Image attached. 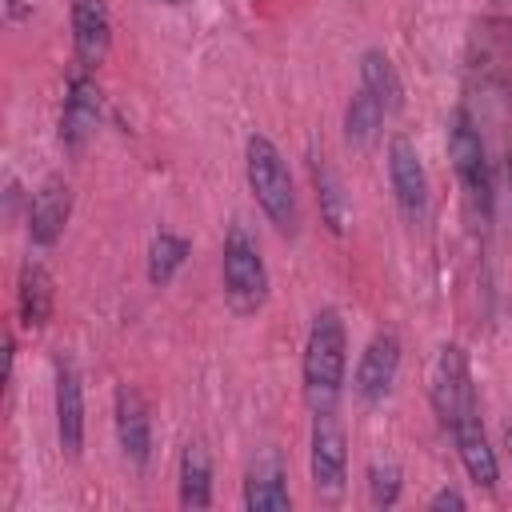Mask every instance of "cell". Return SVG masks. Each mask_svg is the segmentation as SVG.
<instances>
[{
  "instance_id": "1",
  "label": "cell",
  "mask_w": 512,
  "mask_h": 512,
  "mask_svg": "<svg viewBox=\"0 0 512 512\" xmlns=\"http://www.w3.org/2000/svg\"><path fill=\"white\" fill-rule=\"evenodd\" d=\"M348 368V332L336 308H320L312 316L308 340H304V400L312 412H332L344 388Z\"/></svg>"
},
{
  "instance_id": "2",
  "label": "cell",
  "mask_w": 512,
  "mask_h": 512,
  "mask_svg": "<svg viewBox=\"0 0 512 512\" xmlns=\"http://www.w3.org/2000/svg\"><path fill=\"white\" fill-rule=\"evenodd\" d=\"M244 172H248V188L260 204V212L276 224V232L284 236H296L300 228V204H296V188H292V172L280 156V148L252 132L248 144H244Z\"/></svg>"
},
{
  "instance_id": "3",
  "label": "cell",
  "mask_w": 512,
  "mask_h": 512,
  "mask_svg": "<svg viewBox=\"0 0 512 512\" xmlns=\"http://www.w3.org/2000/svg\"><path fill=\"white\" fill-rule=\"evenodd\" d=\"M224 296L240 316L260 312L268 300V264L244 224H232L224 236Z\"/></svg>"
},
{
  "instance_id": "4",
  "label": "cell",
  "mask_w": 512,
  "mask_h": 512,
  "mask_svg": "<svg viewBox=\"0 0 512 512\" xmlns=\"http://www.w3.org/2000/svg\"><path fill=\"white\" fill-rule=\"evenodd\" d=\"M448 156H452V168L464 184V196H468V208L476 216H488L492 208V176H488V152H484V140H480V128L472 124V116L464 108L452 112L448 120Z\"/></svg>"
},
{
  "instance_id": "5",
  "label": "cell",
  "mask_w": 512,
  "mask_h": 512,
  "mask_svg": "<svg viewBox=\"0 0 512 512\" xmlns=\"http://www.w3.org/2000/svg\"><path fill=\"white\" fill-rule=\"evenodd\" d=\"M428 396H432V408L440 416V424L452 432L460 420L468 416H480V404H476V384H472V368H468V356L464 348L456 344H444L436 364H432V384H428Z\"/></svg>"
},
{
  "instance_id": "6",
  "label": "cell",
  "mask_w": 512,
  "mask_h": 512,
  "mask_svg": "<svg viewBox=\"0 0 512 512\" xmlns=\"http://www.w3.org/2000/svg\"><path fill=\"white\" fill-rule=\"evenodd\" d=\"M312 456H308V468H312V492L320 500H340L344 496V484H348V448H344V428L336 420V408L332 412H312Z\"/></svg>"
},
{
  "instance_id": "7",
  "label": "cell",
  "mask_w": 512,
  "mask_h": 512,
  "mask_svg": "<svg viewBox=\"0 0 512 512\" xmlns=\"http://www.w3.org/2000/svg\"><path fill=\"white\" fill-rule=\"evenodd\" d=\"M388 180H392V196L404 220H424L428 212V172L420 164V152L408 136H392L388 140Z\"/></svg>"
},
{
  "instance_id": "8",
  "label": "cell",
  "mask_w": 512,
  "mask_h": 512,
  "mask_svg": "<svg viewBox=\"0 0 512 512\" xmlns=\"http://www.w3.org/2000/svg\"><path fill=\"white\" fill-rule=\"evenodd\" d=\"M396 376H400V336L396 332H376L368 340V348L360 352L352 388L364 404H380L392 392Z\"/></svg>"
},
{
  "instance_id": "9",
  "label": "cell",
  "mask_w": 512,
  "mask_h": 512,
  "mask_svg": "<svg viewBox=\"0 0 512 512\" xmlns=\"http://www.w3.org/2000/svg\"><path fill=\"white\" fill-rule=\"evenodd\" d=\"M100 116H104V92L96 80L88 76H76L68 84V96H64V116H60V140L64 148H84L88 136L100 128Z\"/></svg>"
},
{
  "instance_id": "10",
  "label": "cell",
  "mask_w": 512,
  "mask_h": 512,
  "mask_svg": "<svg viewBox=\"0 0 512 512\" xmlns=\"http://www.w3.org/2000/svg\"><path fill=\"white\" fill-rule=\"evenodd\" d=\"M244 508L248 512H284V508H292V492H288V480H284L280 452L264 448L260 456H252V464L244 472Z\"/></svg>"
},
{
  "instance_id": "11",
  "label": "cell",
  "mask_w": 512,
  "mask_h": 512,
  "mask_svg": "<svg viewBox=\"0 0 512 512\" xmlns=\"http://www.w3.org/2000/svg\"><path fill=\"white\" fill-rule=\"evenodd\" d=\"M68 212H72V188L60 176H48L28 200V236H32V244H40V248L56 244L64 224H68Z\"/></svg>"
},
{
  "instance_id": "12",
  "label": "cell",
  "mask_w": 512,
  "mask_h": 512,
  "mask_svg": "<svg viewBox=\"0 0 512 512\" xmlns=\"http://www.w3.org/2000/svg\"><path fill=\"white\" fill-rule=\"evenodd\" d=\"M72 48L84 68L104 64L112 48V16L104 0H72Z\"/></svg>"
},
{
  "instance_id": "13",
  "label": "cell",
  "mask_w": 512,
  "mask_h": 512,
  "mask_svg": "<svg viewBox=\"0 0 512 512\" xmlns=\"http://www.w3.org/2000/svg\"><path fill=\"white\" fill-rule=\"evenodd\" d=\"M116 440L124 448V456L144 468L148 464V452H152V420H148V404L136 388L120 384L116 388Z\"/></svg>"
},
{
  "instance_id": "14",
  "label": "cell",
  "mask_w": 512,
  "mask_h": 512,
  "mask_svg": "<svg viewBox=\"0 0 512 512\" xmlns=\"http://www.w3.org/2000/svg\"><path fill=\"white\" fill-rule=\"evenodd\" d=\"M56 436L64 456H80L84 444V388L68 360L56 364Z\"/></svg>"
},
{
  "instance_id": "15",
  "label": "cell",
  "mask_w": 512,
  "mask_h": 512,
  "mask_svg": "<svg viewBox=\"0 0 512 512\" xmlns=\"http://www.w3.org/2000/svg\"><path fill=\"white\" fill-rule=\"evenodd\" d=\"M452 440H456V448H460V460H464V468H468L472 484H476V488H484V492H492V488H496L500 468H496V452H492V444H488V436H484L480 416L460 420V424L452 428Z\"/></svg>"
},
{
  "instance_id": "16",
  "label": "cell",
  "mask_w": 512,
  "mask_h": 512,
  "mask_svg": "<svg viewBox=\"0 0 512 512\" xmlns=\"http://www.w3.org/2000/svg\"><path fill=\"white\" fill-rule=\"evenodd\" d=\"M360 88L372 92L376 104H380L388 116L404 108V84H400V72H396V64H392L380 48H368V52L360 56Z\"/></svg>"
},
{
  "instance_id": "17",
  "label": "cell",
  "mask_w": 512,
  "mask_h": 512,
  "mask_svg": "<svg viewBox=\"0 0 512 512\" xmlns=\"http://www.w3.org/2000/svg\"><path fill=\"white\" fill-rule=\"evenodd\" d=\"M16 308L24 328H44L52 316V276L44 264L28 260L20 268V288H16Z\"/></svg>"
},
{
  "instance_id": "18",
  "label": "cell",
  "mask_w": 512,
  "mask_h": 512,
  "mask_svg": "<svg viewBox=\"0 0 512 512\" xmlns=\"http://www.w3.org/2000/svg\"><path fill=\"white\" fill-rule=\"evenodd\" d=\"M180 504L184 508H208L212 504V456L200 440H192L180 452Z\"/></svg>"
},
{
  "instance_id": "19",
  "label": "cell",
  "mask_w": 512,
  "mask_h": 512,
  "mask_svg": "<svg viewBox=\"0 0 512 512\" xmlns=\"http://www.w3.org/2000/svg\"><path fill=\"white\" fill-rule=\"evenodd\" d=\"M384 120H388V112L376 104V96L364 92V88H356L352 100H348V108H344V136H348V144H356V148L372 144L380 136V124Z\"/></svg>"
},
{
  "instance_id": "20",
  "label": "cell",
  "mask_w": 512,
  "mask_h": 512,
  "mask_svg": "<svg viewBox=\"0 0 512 512\" xmlns=\"http://www.w3.org/2000/svg\"><path fill=\"white\" fill-rule=\"evenodd\" d=\"M188 240L184 236H176V232H160L156 240H152V248H148V280L156 284V288H164V284H172V276L180 272V264L188 260Z\"/></svg>"
},
{
  "instance_id": "21",
  "label": "cell",
  "mask_w": 512,
  "mask_h": 512,
  "mask_svg": "<svg viewBox=\"0 0 512 512\" xmlns=\"http://www.w3.org/2000/svg\"><path fill=\"white\" fill-rule=\"evenodd\" d=\"M312 180H316V196H320V212H324V224L332 232L344 228V212H348V200H344V188L336 180V172L324 164V160H312Z\"/></svg>"
},
{
  "instance_id": "22",
  "label": "cell",
  "mask_w": 512,
  "mask_h": 512,
  "mask_svg": "<svg viewBox=\"0 0 512 512\" xmlns=\"http://www.w3.org/2000/svg\"><path fill=\"white\" fill-rule=\"evenodd\" d=\"M368 500L376 504V508H392L396 500H400V468L396 464H372L368 468Z\"/></svg>"
},
{
  "instance_id": "23",
  "label": "cell",
  "mask_w": 512,
  "mask_h": 512,
  "mask_svg": "<svg viewBox=\"0 0 512 512\" xmlns=\"http://www.w3.org/2000/svg\"><path fill=\"white\" fill-rule=\"evenodd\" d=\"M428 508H432V512H440V508H456V512H460V508H464V496H460L456 488H440V492L428 500Z\"/></svg>"
},
{
  "instance_id": "24",
  "label": "cell",
  "mask_w": 512,
  "mask_h": 512,
  "mask_svg": "<svg viewBox=\"0 0 512 512\" xmlns=\"http://www.w3.org/2000/svg\"><path fill=\"white\" fill-rule=\"evenodd\" d=\"M504 444H508V456H512V424L504 428Z\"/></svg>"
},
{
  "instance_id": "25",
  "label": "cell",
  "mask_w": 512,
  "mask_h": 512,
  "mask_svg": "<svg viewBox=\"0 0 512 512\" xmlns=\"http://www.w3.org/2000/svg\"><path fill=\"white\" fill-rule=\"evenodd\" d=\"M508 184H512V160H508Z\"/></svg>"
},
{
  "instance_id": "26",
  "label": "cell",
  "mask_w": 512,
  "mask_h": 512,
  "mask_svg": "<svg viewBox=\"0 0 512 512\" xmlns=\"http://www.w3.org/2000/svg\"><path fill=\"white\" fill-rule=\"evenodd\" d=\"M164 4H180V0H164Z\"/></svg>"
}]
</instances>
